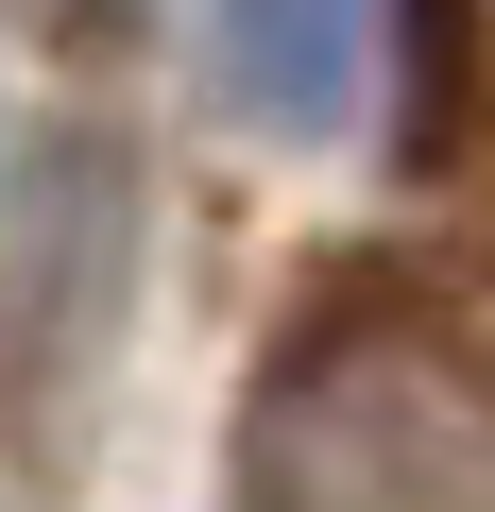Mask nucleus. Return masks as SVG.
Here are the masks:
<instances>
[{"label":"nucleus","mask_w":495,"mask_h":512,"mask_svg":"<svg viewBox=\"0 0 495 512\" xmlns=\"http://www.w3.org/2000/svg\"><path fill=\"white\" fill-rule=\"evenodd\" d=\"M239 512H495V376L410 308H325L239 410Z\"/></svg>","instance_id":"obj_1"},{"label":"nucleus","mask_w":495,"mask_h":512,"mask_svg":"<svg viewBox=\"0 0 495 512\" xmlns=\"http://www.w3.org/2000/svg\"><path fill=\"white\" fill-rule=\"evenodd\" d=\"M376 69H393L376 0H205V86H222V120H257L274 154L359 137L376 120Z\"/></svg>","instance_id":"obj_2"},{"label":"nucleus","mask_w":495,"mask_h":512,"mask_svg":"<svg viewBox=\"0 0 495 512\" xmlns=\"http://www.w3.org/2000/svg\"><path fill=\"white\" fill-rule=\"evenodd\" d=\"M120 291H137V188L103 171V137H69V171H35L0 342H18V325H52V342H69V376H86V359H103V325H120Z\"/></svg>","instance_id":"obj_3"}]
</instances>
